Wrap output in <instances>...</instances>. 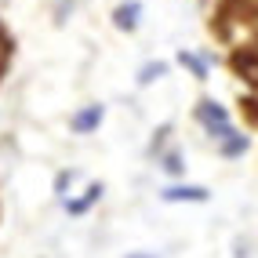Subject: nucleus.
<instances>
[{"mask_svg":"<svg viewBox=\"0 0 258 258\" xmlns=\"http://www.w3.org/2000/svg\"><path fill=\"white\" fill-rule=\"evenodd\" d=\"M211 193L204 185H167L164 193H160V200H167V204H182V200H189V204H204Z\"/></svg>","mask_w":258,"mask_h":258,"instance_id":"f03ea898","label":"nucleus"},{"mask_svg":"<svg viewBox=\"0 0 258 258\" xmlns=\"http://www.w3.org/2000/svg\"><path fill=\"white\" fill-rule=\"evenodd\" d=\"M102 116H106V106L98 102V106H84L80 113H73L70 124H73V131H77V135H88V131H95V127L102 124Z\"/></svg>","mask_w":258,"mask_h":258,"instance_id":"7ed1b4c3","label":"nucleus"},{"mask_svg":"<svg viewBox=\"0 0 258 258\" xmlns=\"http://www.w3.org/2000/svg\"><path fill=\"white\" fill-rule=\"evenodd\" d=\"M127 258H157V254H146V251H139V254H127Z\"/></svg>","mask_w":258,"mask_h":258,"instance_id":"9d476101","label":"nucleus"},{"mask_svg":"<svg viewBox=\"0 0 258 258\" xmlns=\"http://www.w3.org/2000/svg\"><path fill=\"white\" fill-rule=\"evenodd\" d=\"M197 120H200V124L211 131V139H218V142H222V139H229V135H233L229 113L222 109L218 102H200V106H197Z\"/></svg>","mask_w":258,"mask_h":258,"instance_id":"f257e3e1","label":"nucleus"},{"mask_svg":"<svg viewBox=\"0 0 258 258\" xmlns=\"http://www.w3.org/2000/svg\"><path fill=\"white\" fill-rule=\"evenodd\" d=\"M247 139H244V135H229V139H222V153H226V157H240V153H247Z\"/></svg>","mask_w":258,"mask_h":258,"instance_id":"0eeeda50","label":"nucleus"},{"mask_svg":"<svg viewBox=\"0 0 258 258\" xmlns=\"http://www.w3.org/2000/svg\"><path fill=\"white\" fill-rule=\"evenodd\" d=\"M178 62H182V66H189L197 80H208V58H200V55H189V51H182V55H178Z\"/></svg>","mask_w":258,"mask_h":258,"instance_id":"423d86ee","label":"nucleus"},{"mask_svg":"<svg viewBox=\"0 0 258 258\" xmlns=\"http://www.w3.org/2000/svg\"><path fill=\"white\" fill-rule=\"evenodd\" d=\"M139 15H142V4H139V0H127V4H120V8L113 11V26L131 33L135 26H139Z\"/></svg>","mask_w":258,"mask_h":258,"instance_id":"20e7f679","label":"nucleus"},{"mask_svg":"<svg viewBox=\"0 0 258 258\" xmlns=\"http://www.w3.org/2000/svg\"><path fill=\"white\" fill-rule=\"evenodd\" d=\"M164 73H167V66H164V62H149V66H142V70H139V84L146 88V84H153V80H160Z\"/></svg>","mask_w":258,"mask_h":258,"instance_id":"6e6552de","label":"nucleus"},{"mask_svg":"<svg viewBox=\"0 0 258 258\" xmlns=\"http://www.w3.org/2000/svg\"><path fill=\"white\" fill-rule=\"evenodd\" d=\"M164 171H167V175H182V171H185L178 153H167V157H164Z\"/></svg>","mask_w":258,"mask_h":258,"instance_id":"1a4fd4ad","label":"nucleus"},{"mask_svg":"<svg viewBox=\"0 0 258 258\" xmlns=\"http://www.w3.org/2000/svg\"><path fill=\"white\" fill-rule=\"evenodd\" d=\"M95 200H102V182L88 185V197H80V200H62V204H66V211H70V215H84Z\"/></svg>","mask_w":258,"mask_h":258,"instance_id":"39448f33","label":"nucleus"}]
</instances>
